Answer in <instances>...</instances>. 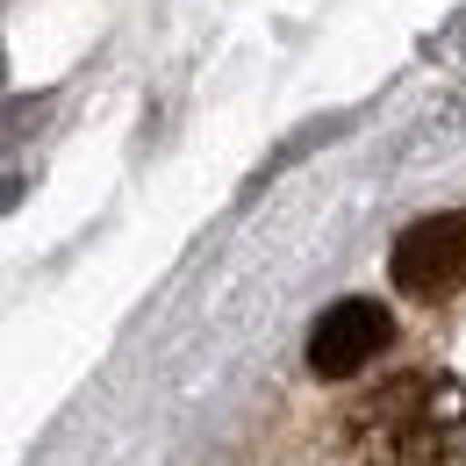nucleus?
I'll list each match as a JSON object with an SVG mask.
<instances>
[{"label":"nucleus","instance_id":"f257e3e1","mask_svg":"<svg viewBox=\"0 0 466 466\" xmlns=\"http://www.w3.org/2000/svg\"><path fill=\"white\" fill-rule=\"evenodd\" d=\"M466 445V380L445 366H402L345 409L351 466H452Z\"/></svg>","mask_w":466,"mask_h":466},{"label":"nucleus","instance_id":"f03ea898","mask_svg":"<svg viewBox=\"0 0 466 466\" xmlns=\"http://www.w3.org/2000/svg\"><path fill=\"white\" fill-rule=\"evenodd\" d=\"M388 280L409 301H445L466 288V208H438L423 223H409L388 251Z\"/></svg>","mask_w":466,"mask_h":466},{"label":"nucleus","instance_id":"7ed1b4c3","mask_svg":"<svg viewBox=\"0 0 466 466\" xmlns=\"http://www.w3.org/2000/svg\"><path fill=\"white\" fill-rule=\"evenodd\" d=\"M388 338H395L388 309L366 301V294H345V301H330V309L316 316V330H309V373H316V380H351V373H366V366L388 351Z\"/></svg>","mask_w":466,"mask_h":466}]
</instances>
